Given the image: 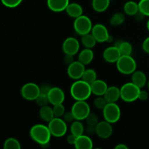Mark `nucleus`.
I'll return each instance as SVG.
<instances>
[{"instance_id": "obj_40", "label": "nucleus", "mask_w": 149, "mask_h": 149, "mask_svg": "<svg viewBox=\"0 0 149 149\" xmlns=\"http://www.w3.org/2000/svg\"><path fill=\"white\" fill-rule=\"evenodd\" d=\"M63 61L65 63V64H66L67 65H69L70 64H71L72 63H74V55H65L64 56L63 58Z\"/></svg>"}, {"instance_id": "obj_20", "label": "nucleus", "mask_w": 149, "mask_h": 149, "mask_svg": "<svg viewBox=\"0 0 149 149\" xmlns=\"http://www.w3.org/2000/svg\"><path fill=\"white\" fill-rule=\"evenodd\" d=\"M131 81L132 83L138 86L140 88H143L145 87L146 84H147V77L143 71H135L133 74H131Z\"/></svg>"}, {"instance_id": "obj_46", "label": "nucleus", "mask_w": 149, "mask_h": 149, "mask_svg": "<svg viewBox=\"0 0 149 149\" xmlns=\"http://www.w3.org/2000/svg\"><path fill=\"white\" fill-rule=\"evenodd\" d=\"M147 29H148V31H149V19H148V22H147Z\"/></svg>"}, {"instance_id": "obj_45", "label": "nucleus", "mask_w": 149, "mask_h": 149, "mask_svg": "<svg viewBox=\"0 0 149 149\" xmlns=\"http://www.w3.org/2000/svg\"><path fill=\"white\" fill-rule=\"evenodd\" d=\"M115 149H128L127 146H126L125 144L124 143H119L118 145H116L115 146Z\"/></svg>"}, {"instance_id": "obj_5", "label": "nucleus", "mask_w": 149, "mask_h": 149, "mask_svg": "<svg viewBox=\"0 0 149 149\" xmlns=\"http://www.w3.org/2000/svg\"><path fill=\"white\" fill-rule=\"evenodd\" d=\"M48 127L50 131L52 136L61 138L65 135L68 130L67 123L63 118L55 117L48 122Z\"/></svg>"}, {"instance_id": "obj_15", "label": "nucleus", "mask_w": 149, "mask_h": 149, "mask_svg": "<svg viewBox=\"0 0 149 149\" xmlns=\"http://www.w3.org/2000/svg\"><path fill=\"white\" fill-rule=\"evenodd\" d=\"M49 103L52 105L63 103L65 100V93L63 90L58 87H53L51 88L48 94Z\"/></svg>"}, {"instance_id": "obj_22", "label": "nucleus", "mask_w": 149, "mask_h": 149, "mask_svg": "<svg viewBox=\"0 0 149 149\" xmlns=\"http://www.w3.org/2000/svg\"><path fill=\"white\" fill-rule=\"evenodd\" d=\"M93 58H94V52L92 50V49L85 48L82 49L79 54L78 61L86 65L91 63Z\"/></svg>"}, {"instance_id": "obj_19", "label": "nucleus", "mask_w": 149, "mask_h": 149, "mask_svg": "<svg viewBox=\"0 0 149 149\" xmlns=\"http://www.w3.org/2000/svg\"><path fill=\"white\" fill-rule=\"evenodd\" d=\"M74 147L77 149H91L93 147V142L89 135L83 134L77 137Z\"/></svg>"}, {"instance_id": "obj_25", "label": "nucleus", "mask_w": 149, "mask_h": 149, "mask_svg": "<svg viewBox=\"0 0 149 149\" xmlns=\"http://www.w3.org/2000/svg\"><path fill=\"white\" fill-rule=\"evenodd\" d=\"M124 12L130 16H135L139 12L138 3L134 1H128L124 5Z\"/></svg>"}, {"instance_id": "obj_39", "label": "nucleus", "mask_w": 149, "mask_h": 149, "mask_svg": "<svg viewBox=\"0 0 149 149\" xmlns=\"http://www.w3.org/2000/svg\"><path fill=\"white\" fill-rule=\"evenodd\" d=\"M84 132H87V135H93L94 134H96V126L88 125L84 130Z\"/></svg>"}, {"instance_id": "obj_23", "label": "nucleus", "mask_w": 149, "mask_h": 149, "mask_svg": "<svg viewBox=\"0 0 149 149\" xmlns=\"http://www.w3.org/2000/svg\"><path fill=\"white\" fill-rule=\"evenodd\" d=\"M39 116L42 120L47 122H49L55 117V114H54L53 109L49 107L48 105L41 107L40 110H39Z\"/></svg>"}, {"instance_id": "obj_27", "label": "nucleus", "mask_w": 149, "mask_h": 149, "mask_svg": "<svg viewBox=\"0 0 149 149\" xmlns=\"http://www.w3.org/2000/svg\"><path fill=\"white\" fill-rule=\"evenodd\" d=\"M84 130L85 128L81 121L77 120V119L71 123V127H70V131H71V134L77 137L83 135L84 132Z\"/></svg>"}, {"instance_id": "obj_44", "label": "nucleus", "mask_w": 149, "mask_h": 149, "mask_svg": "<svg viewBox=\"0 0 149 149\" xmlns=\"http://www.w3.org/2000/svg\"><path fill=\"white\" fill-rule=\"evenodd\" d=\"M77 136L73 135V134H71V135H69L67 137V142H68V143L70 144V145L74 146L75 145L76 141H77Z\"/></svg>"}, {"instance_id": "obj_41", "label": "nucleus", "mask_w": 149, "mask_h": 149, "mask_svg": "<svg viewBox=\"0 0 149 149\" xmlns=\"http://www.w3.org/2000/svg\"><path fill=\"white\" fill-rule=\"evenodd\" d=\"M142 48L144 52L149 54V36L144 39L142 44Z\"/></svg>"}, {"instance_id": "obj_14", "label": "nucleus", "mask_w": 149, "mask_h": 149, "mask_svg": "<svg viewBox=\"0 0 149 149\" xmlns=\"http://www.w3.org/2000/svg\"><path fill=\"white\" fill-rule=\"evenodd\" d=\"M122 56L119 48L116 46L109 47L103 52V58L105 61L109 63H114Z\"/></svg>"}, {"instance_id": "obj_17", "label": "nucleus", "mask_w": 149, "mask_h": 149, "mask_svg": "<svg viewBox=\"0 0 149 149\" xmlns=\"http://www.w3.org/2000/svg\"><path fill=\"white\" fill-rule=\"evenodd\" d=\"M92 93L96 96H103L108 89V85L105 81L102 79H96L91 84Z\"/></svg>"}, {"instance_id": "obj_43", "label": "nucleus", "mask_w": 149, "mask_h": 149, "mask_svg": "<svg viewBox=\"0 0 149 149\" xmlns=\"http://www.w3.org/2000/svg\"><path fill=\"white\" fill-rule=\"evenodd\" d=\"M148 93H147L146 90H141L138 99L142 100V101H144V100H148Z\"/></svg>"}, {"instance_id": "obj_21", "label": "nucleus", "mask_w": 149, "mask_h": 149, "mask_svg": "<svg viewBox=\"0 0 149 149\" xmlns=\"http://www.w3.org/2000/svg\"><path fill=\"white\" fill-rule=\"evenodd\" d=\"M65 12L69 17L73 18H77L83 15V8L81 5L78 3H69Z\"/></svg>"}, {"instance_id": "obj_18", "label": "nucleus", "mask_w": 149, "mask_h": 149, "mask_svg": "<svg viewBox=\"0 0 149 149\" xmlns=\"http://www.w3.org/2000/svg\"><path fill=\"white\" fill-rule=\"evenodd\" d=\"M103 96L108 103H116L119 98H121L120 89L116 86L109 87Z\"/></svg>"}, {"instance_id": "obj_47", "label": "nucleus", "mask_w": 149, "mask_h": 149, "mask_svg": "<svg viewBox=\"0 0 149 149\" xmlns=\"http://www.w3.org/2000/svg\"><path fill=\"white\" fill-rule=\"evenodd\" d=\"M147 86H148V89L149 90V80L148 81V82H147Z\"/></svg>"}, {"instance_id": "obj_11", "label": "nucleus", "mask_w": 149, "mask_h": 149, "mask_svg": "<svg viewBox=\"0 0 149 149\" xmlns=\"http://www.w3.org/2000/svg\"><path fill=\"white\" fill-rule=\"evenodd\" d=\"M79 42L74 37L66 38L62 45V49L65 55H75L79 52Z\"/></svg>"}, {"instance_id": "obj_12", "label": "nucleus", "mask_w": 149, "mask_h": 149, "mask_svg": "<svg viewBox=\"0 0 149 149\" xmlns=\"http://www.w3.org/2000/svg\"><path fill=\"white\" fill-rule=\"evenodd\" d=\"M91 33L95 38L96 41L99 43L107 42L109 36H110L106 26L101 23H97V24L94 25Z\"/></svg>"}, {"instance_id": "obj_35", "label": "nucleus", "mask_w": 149, "mask_h": 149, "mask_svg": "<svg viewBox=\"0 0 149 149\" xmlns=\"http://www.w3.org/2000/svg\"><path fill=\"white\" fill-rule=\"evenodd\" d=\"M53 111L55 117H63L64 113H65V106L63 103H59V104L54 105L53 106Z\"/></svg>"}, {"instance_id": "obj_31", "label": "nucleus", "mask_w": 149, "mask_h": 149, "mask_svg": "<svg viewBox=\"0 0 149 149\" xmlns=\"http://www.w3.org/2000/svg\"><path fill=\"white\" fill-rule=\"evenodd\" d=\"M3 148L4 149H20L21 146L17 139L14 138H9L4 141Z\"/></svg>"}, {"instance_id": "obj_16", "label": "nucleus", "mask_w": 149, "mask_h": 149, "mask_svg": "<svg viewBox=\"0 0 149 149\" xmlns=\"http://www.w3.org/2000/svg\"><path fill=\"white\" fill-rule=\"evenodd\" d=\"M69 3V0H47L48 8L55 13L65 11Z\"/></svg>"}, {"instance_id": "obj_34", "label": "nucleus", "mask_w": 149, "mask_h": 149, "mask_svg": "<svg viewBox=\"0 0 149 149\" xmlns=\"http://www.w3.org/2000/svg\"><path fill=\"white\" fill-rule=\"evenodd\" d=\"M35 101H36V104H37L39 106H40V107L47 106V105L49 103L48 95L40 93L39 95L37 97V98L35 100Z\"/></svg>"}, {"instance_id": "obj_42", "label": "nucleus", "mask_w": 149, "mask_h": 149, "mask_svg": "<svg viewBox=\"0 0 149 149\" xmlns=\"http://www.w3.org/2000/svg\"><path fill=\"white\" fill-rule=\"evenodd\" d=\"M52 87H51V86L49 85V84H44V85H42V87H40V93L48 95Z\"/></svg>"}, {"instance_id": "obj_37", "label": "nucleus", "mask_w": 149, "mask_h": 149, "mask_svg": "<svg viewBox=\"0 0 149 149\" xmlns=\"http://www.w3.org/2000/svg\"><path fill=\"white\" fill-rule=\"evenodd\" d=\"M23 0H1V3L5 7L9 8H15L20 5Z\"/></svg>"}, {"instance_id": "obj_38", "label": "nucleus", "mask_w": 149, "mask_h": 149, "mask_svg": "<svg viewBox=\"0 0 149 149\" xmlns=\"http://www.w3.org/2000/svg\"><path fill=\"white\" fill-rule=\"evenodd\" d=\"M63 119L65 121L66 123H72L74 121L76 120L75 117H74V115L73 114L72 111H67L64 113V115L63 116Z\"/></svg>"}, {"instance_id": "obj_3", "label": "nucleus", "mask_w": 149, "mask_h": 149, "mask_svg": "<svg viewBox=\"0 0 149 149\" xmlns=\"http://www.w3.org/2000/svg\"><path fill=\"white\" fill-rule=\"evenodd\" d=\"M116 63L118 71L125 75H130L136 71V61L131 55H122Z\"/></svg>"}, {"instance_id": "obj_8", "label": "nucleus", "mask_w": 149, "mask_h": 149, "mask_svg": "<svg viewBox=\"0 0 149 149\" xmlns=\"http://www.w3.org/2000/svg\"><path fill=\"white\" fill-rule=\"evenodd\" d=\"M71 111L77 120H85L90 113V105L86 100H76L71 107Z\"/></svg>"}, {"instance_id": "obj_32", "label": "nucleus", "mask_w": 149, "mask_h": 149, "mask_svg": "<svg viewBox=\"0 0 149 149\" xmlns=\"http://www.w3.org/2000/svg\"><path fill=\"white\" fill-rule=\"evenodd\" d=\"M138 7L141 13L149 17V0H141L138 3Z\"/></svg>"}, {"instance_id": "obj_10", "label": "nucleus", "mask_w": 149, "mask_h": 149, "mask_svg": "<svg viewBox=\"0 0 149 149\" xmlns=\"http://www.w3.org/2000/svg\"><path fill=\"white\" fill-rule=\"evenodd\" d=\"M85 70V65H84L80 61H77L68 65L67 74L72 79H81Z\"/></svg>"}, {"instance_id": "obj_4", "label": "nucleus", "mask_w": 149, "mask_h": 149, "mask_svg": "<svg viewBox=\"0 0 149 149\" xmlns=\"http://www.w3.org/2000/svg\"><path fill=\"white\" fill-rule=\"evenodd\" d=\"M141 90V88L132 81L125 83L120 88L121 98L127 103H132L138 100Z\"/></svg>"}, {"instance_id": "obj_36", "label": "nucleus", "mask_w": 149, "mask_h": 149, "mask_svg": "<svg viewBox=\"0 0 149 149\" xmlns=\"http://www.w3.org/2000/svg\"><path fill=\"white\" fill-rule=\"evenodd\" d=\"M85 121L87 125H92V126H96L99 122V119L97 115L94 113H91V112L86 118Z\"/></svg>"}, {"instance_id": "obj_33", "label": "nucleus", "mask_w": 149, "mask_h": 149, "mask_svg": "<svg viewBox=\"0 0 149 149\" xmlns=\"http://www.w3.org/2000/svg\"><path fill=\"white\" fill-rule=\"evenodd\" d=\"M108 102L104 97V96H97L95 99L94 100V105L96 109L99 110H102L104 109L105 106L107 105Z\"/></svg>"}, {"instance_id": "obj_6", "label": "nucleus", "mask_w": 149, "mask_h": 149, "mask_svg": "<svg viewBox=\"0 0 149 149\" xmlns=\"http://www.w3.org/2000/svg\"><path fill=\"white\" fill-rule=\"evenodd\" d=\"M93 27V23L90 17L83 15L75 18L74 22V31L80 36L91 33Z\"/></svg>"}, {"instance_id": "obj_26", "label": "nucleus", "mask_w": 149, "mask_h": 149, "mask_svg": "<svg viewBox=\"0 0 149 149\" xmlns=\"http://www.w3.org/2000/svg\"><path fill=\"white\" fill-rule=\"evenodd\" d=\"M115 46L119 48L122 55H131L132 53V46L127 41H118Z\"/></svg>"}, {"instance_id": "obj_9", "label": "nucleus", "mask_w": 149, "mask_h": 149, "mask_svg": "<svg viewBox=\"0 0 149 149\" xmlns=\"http://www.w3.org/2000/svg\"><path fill=\"white\" fill-rule=\"evenodd\" d=\"M20 94L25 100H35L40 94V87L33 82L26 83L22 87Z\"/></svg>"}, {"instance_id": "obj_28", "label": "nucleus", "mask_w": 149, "mask_h": 149, "mask_svg": "<svg viewBox=\"0 0 149 149\" xmlns=\"http://www.w3.org/2000/svg\"><path fill=\"white\" fill-rule=\"evenodd\" d=\"M81 36H82L81 37V43L85 48L92 49L95 46L96 43L97 42L94 36L92 34V33H87V34H84Z\"/></svg>"}, {"instance_id": "obj_30", "label": "nucleus", "mask_w": 149, "mask_h": 149, "mask_svg": "<svg viewBox=\"0 0 149 149\" xmlns=\"http://www.w3.org/2000/svg\"><path fill=\"white\" fill-rule=\"evenodd\" d=\"M125 21V15L122 13H114L110 18V24L113 26H120Z\"/></svg>"}, {"instance_id": "obj_1", "label": "nucleus", "mask_w": 149, "mask_h": 149, "mask_svg": "<svg viewBox=\"0 0 149 149\" xmlns=\"http://www.w3.org/2000/svg\"><path fill=\"white\" fill-rule=\"evenodd\" d=\"M70 93L75 100H86L93 94L90 84L81 79L73 83L70 88Z\"/></svg>"}, {"instance_id": "obj_13", "label": "nucleus", "mask_w": 149, "mask_h": 149, "mask_svg": "<svg viewBox=\"0 0 149 149\" xmlns=\"http://www.w3.org/2000/svg\"><path fill=\"white\" fill-rule=\"evenodd\" d=\"M113 134V127L111 123L107 121L99 122L96 125V135L101 139H108Z\"/></svg>"}, {"instance_id": "obj_7", "label": "nucleus", "mask_w": 149, "mask_h": 149, "mask_svg": "<svg viewBox=\"0 0 149 149\" xmlns=\"http://www.w3.org/2000/svg\"><path fill=\"white\" fill-rule=\"evenodd\" d=\"M103 115L106 121L116 123L121 118V109L116 103H108L103 109Z\"/></svg>"}, {"instance_id": "obj_29", "label": "nucleus", "mask_w": 149, "mask_h": 149, "mask_svg": "<svg viewBox=\"0 0 149 149\" xmlns=\"http://www.w3.org/2000/svg\"><path fill=\"white\" fill-rule=\"evenodd\" d=\"M81 79L91 84L93 81L97 79V73L95 70L92 69V68H87L84 71Z\"/></svg>"}, {"instance_id": "obj_24", "label": "nucleus", "mask_w": 149, "mask_h": 149, "mask_svg": "<svg viewBox=\"0 0 149 149\" xmlns=\"http://www.w3.org/2000/svg\"><path fill=\"white\" fill-rule=\"evenodd\" d=\"M110 0H93L92 7L97 13H103L109 8Z\"/></svg>"}, {"instance_id": "obj_2", "label": "nucleus", "mask_w": 149, "mask_h": 149, "mask_svg": "<svg viewBox=\"0 0 149 149\" xmlns=\"http://www.w3.org/2000/svg\"><path fill=\"white\" fill-rule=\"evenodd\" d=\"M30 137L34 142L41 146H47L50 141L51 134L48 126L37 124L31 127L29 131Z\"/></svg>"}]
</instances>
